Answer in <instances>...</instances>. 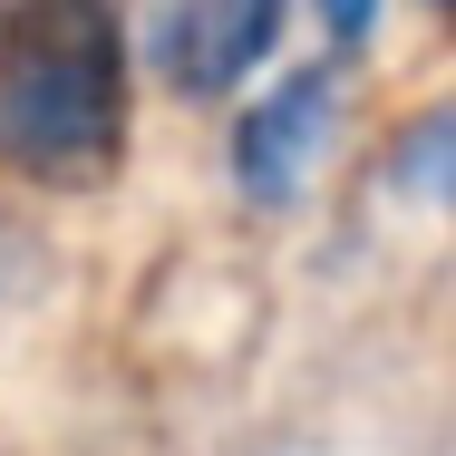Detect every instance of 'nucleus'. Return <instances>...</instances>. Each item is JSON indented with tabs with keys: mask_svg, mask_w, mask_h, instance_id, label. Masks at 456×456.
<instances>
[{
	"mask_svg": "<svg viewBox=\"0 0 456 456\" xmlns=\"http://www.w3.org/2000/svg\"><path fill=\"white\" fill-rule=\"evenodd\" d=\"M126 146V29L88 0L0 20V156L39 184H97Z\"/></svg>",
	"mask_w": 456,
	"mask_h": 456,
	"instance_id": "obj_1",
	"label": "nucleus"
},
{
	"mask_svg": "<svg viewBox=\"0 0 456 456\" xmlns=\"http://www.w3.org/2000/svg\"><path fill=\"white\" fill-rule=\"evenodd\" d=\"M330 117H340L330 69H291V78L243 117V136H233V175L253 184L263 204H291L301 175H311V156H321V136H330Z\"/></svg>",
	"mask_w": 456,
	"mask_h": 456,
	"instance_id": "obj_2",
	"label": "nucleus"
},
{
	"mask_svg": "<svg viewBox=\"0 0 456 456\" xmlns=\"http://www.w3.org/2000/svg\"><path fill=\"white\" fill-rule=\"evenodd\" d=\"M273 39H281V10H263V0H243V10H166V20H146V59H156L184 97H214V88H233V78H253Z\"/></svg>",
	"mask_w": 456,
	"mask_h": 456,
	"instance_id": "obj_3",
	"label": "nucleus"
}]
</instances>
